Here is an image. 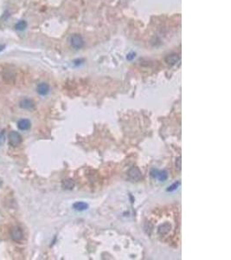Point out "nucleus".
<instances>
[{
  "instance_id": "1",
  "label": "nucleus",
  "mask_w": 231,
  "mask_h": 260,
  "mask_svg": "<svg viewBox=\"0 0 231 260\" xmlns=\"http://www.w3.org/2000/svg\"><path fill=\"white\" fill-rule=\"evenodd\" d=\"M69 44L70 46L75 49V50H81L83 48L84 44H85V42H84V39L83 37L81 36L80 34H73L69 36Z\"/></svg>"
},
{
  "instance_id": "2",
  "label": "nucleus",
  "mask_w": 231,
  "mask_h": 260,
  "mask_svg": "<svg viewBox=\"0 0 231 260\" xmlns=\"http://www.w3.org/2000/svg\"><path fill=\"white\" fill-rule=\"evenodd\" d=\"M8 140L9 143L12 147H17L22 142V137H21L20 134L18 132H17V131H11V132H10L8 134Z\"/></svg>"
},
{
  "instance_id": "3",
  "label": "nucleus",
  "mask_w": 231,
  "mask_h": 260,
  "mask_svg": "<svg viewBox=\"0 0 231 260\" xmlns=\"http://www.w3.org/2000/svg\"><path fill=\"white\" fill-rule=\"evenodd\" d=\"M10 238L14 241H16V242H19V241H21L24 238L23 230L19 226H14V227H12L11 230H10Z\"/></svg>"
},
{
  "instance_id": "4",
  "label": "nucleus",
  "mask_w": 231,
  "mask_h": 260,
  "mask_svg": "<svg viewBox=\"0 0 231 260\" xmlns=\"http://www.w3.org/2000/svg\"><path fill=\"white\" fill-rule=\"evenodd\" d=\"M36 91L40 95H46L50 92V86L46 82H41L36 87Z\"/></svg>"
},
{
  "instance_id": "5",
  "label": "nucleus",
  "mask_w": 231,
  "mask_h": 260,
  "mask_svg": "<svg viewBox=\"0 0 231 260\" xmlns=\"http://www.w3.org/2000/svg\"><path fill=\"white\" fill-rule=\"evenodd\" d=\"M128 175L129 177L132 179V180H133V181H138V180H140V178L142 177V175H141V172L139 171V169L138 168V167H132L130 170H129L128 172Z\"/></svg>"
},
{
  "instance_id": "6",
  "label": "nucleus",
  "mask_w": 231,
  "mask_h": 260,
  "mask_svg": "<svg viewBox=\"0 0 231 260\" xmlns=\"http://www.w3.org/2000/svg\"><path fill=\"white\" fill-rule=\"evenodd\" d=\"M20 107L24 109H33L35 107V104L33 103L32 100L29 99V98H24L21 102H20Z\"/></svg>"
},
{
  "instance_id": "7",
  "label": "nucleus",
  "mask_w": 231,
  "mask_h": 260,
  "mask_svg": "<svg viewBox=\"0 0 231 260\" xmlns=\"http://www.w3.org/2000/svg\"><path fill=\"white\" fill-rule=\"evenodd\" d=\"M31 126V122L30 120L28 119H21L20 121L17 122V127L18 129L22 131H25V130L30 129Z\"/></svg>"
},
{
  "instance_id": "8",
  "label": "nucleus",
  "mask_w": 231,
  "mask_h": 260,
  "mask_svg": "<svg viewBox=\"0 0 231 260\" xmlns=\"http://www.w3.org/2000/svg\"><path fill=\"white\" fill-rule=\"evenodd\" d=\"M180 57L179 56L178 54H171V55H168L165 58V62L170 64V65H174L176 64L178 61H179Z\"/></svg>"
},
{
  "instance_id": "9",
  "label": "nucleus",
  "mask_w": 231,
  "mask_h": 260,
  "mask_svg": "<svg viewBox=\"0 0 231 260\" xmlns=\"http://www.w3.org/2000/svg\"><path fill=\"white\" fill-rule=\"evenodd\" d=\"M170 229H171V225L169 223H164L158 227V234L164 236L169 233Z\"/></svg>"
},
{
  "instance_id": "10",
  "label": "nucleus",
  "mask_w": 231,
  "mask_h": 260,
  "mask_svg": "<svg viewBox=\"0 0 231 260\" xmlns=\"http://www.w3.org/2000/svg\"><path fill=\"white\" fill-rule=\"evenodd\" d=\"M3 77H4V79L6 82H13L14 79H15V75H14L13 71H10V69L5 70V72L4 73Z\"/></svg>"
},
{
  "instance_id": "11",
  "label": "nucleus",
  "mask_w": 231,
  "mask_h": 260,
  "mask_svg": "<svg viewBox=\"0 0 231 260\" xmlns=\"http://www.w3.org/2000/svg\"><path fill=\"white\" fill-rule=\"evenodd\" d=\"M73 207L75 208L77 211H84L86 209H87L88 207V205L86 204L84 202H76L74 204Z\"/></svg>"
},
{
  "instance_id": "12",
  "label": "nucleus",
  "mask_w": 231,
  "mask_h": 260,
  "mask_svg": "<svg viewBox=\"0 0 231 260\" xmlns=\"http://www.w3.org/2000/svg\"><path fill=\"white\" fill-rule=\"evenodd\" d=\"M75 186V183L72 180H65L62 182V186L65 189H72Z\"/></svg>"
},
{
  "instance_id": "13",
  "label": "nucleus",
  "mask_w": 231,
  "mask_h": 260,
  "mask_svg": "<svg viewBox=\"0 0 231 260\" xmlns=\"http://www.w3.org/2000/svg\"><path fill=\"white\" fill-rule=\"evenodd\" d=\"M26 27H27V23L24 20H22V21H19L16 24L15 29L17 30H25Z\"/></svg>"
},
{
  "instance_id": "14",
  "label": "nucleus",
  "mask_w": 231,
  "mask_h": 260,
  "mask_svg": "<svg viewBox=\"0 0 231 260\" xmlns=\"http://www.w3.org/2000/svg\"><path fill=\"white\" fill-rule=\"evenodd\" d=\"M157 177L160 181H164L167 179V173L166 171H162V172H158Z\"/></svg>"
},
{
  "instance_id": "15",
  "label": "nucleus",
  "mask_w": 231,
  "mask_h": 260,
  "mask_svg": "<svg viewBox=\"0 0 231 260\" xmlns=\"http://www.w3.org/2000/svg\"><path fill=\"white\" fill-rule=\"evenodd\" d=\"M178 183H177V184H174V185H173V186H171V188H169V189H168V191H170V192H171V191L175 190V189H176V188H177V186H178Z\"/></svg>"
},
{
  "instance_id": "16",
  "label": "nucleus",
  "mask_w": 231,
  "mask_h": 260,
  "mask_svg": "<svg viewBox=\"0 0 231 260\" xmlns=\"http://www.w3.org/2000/svg\"><path fill=\"white\" fill-rule=\"evenodd\" d=\"M4 48H5V45H4V44H1V45H0V51H2L4 49Z\"/></svg>"
}]
</instances>
